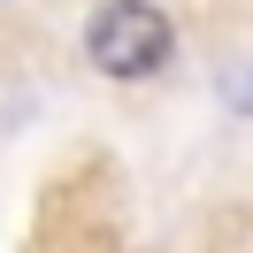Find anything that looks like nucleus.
<instances>
[{"instance_id": "obj_1", "label": "nucleus", "mask_w": 253, "mask_h": 253, "mask_svg": "<svg viewBox=\"0 0 253 253\" xmlns=\"http://www.w3.org/2000/svg\"><path fill=\"white\" fill-rule=\"evenodd\" d=\"M169 54H176V31L154 0H100L84 23V62L100 77H123V84L154 77V69H169Z\"/></svg>"}]
</instances>
